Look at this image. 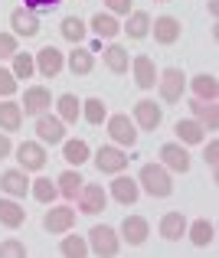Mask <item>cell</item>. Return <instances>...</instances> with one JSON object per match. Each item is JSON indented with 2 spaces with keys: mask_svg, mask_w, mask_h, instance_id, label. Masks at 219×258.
Masks as SVG:
<instances>
[{
  "mask_svg": "<svg viewBox=\"0 0 219 258\" xmlns=\"http://www.w3.org/2000/svg\"><path fill=\"white\" fill-rule=\"evenodd\" d=\"M138 186H144L150 196H157V200H163V196H170V189H174V183H170V173L163 164H144L138 173Z\"/></svg>",
  "mask_w": 219,
  "mask_h": 258,
  "instance_id": "cell-1",
  "label": "cell"
},
{
  "mask_svg": "<svg viewBox=\"0 0 219 258\" xmlns=\"http://www.w3.org/2000/svg\"><path fill=\"white\" fill-rule=\"evenodd\" d=\"M88 252L98 255V258H115L121 252V239L112 226H95L88 232Z\"/></svg>",
  "mask_w": 219,
  "mask_h": 258,
  "instance_id": "cell-2",
  "label": "cell"
},
{
  "mask_svg": "<svg viewBox=\"0 0 219 258\" xmlns=\"http://www.w3.org/2000/svg\"><path fill=\"white\" fill-rule=\"evenodd\" d=\"M183 88H187V76H183V69L170 66V69L157 72V92H160V98L167 101V105H177V101H180Z\"/></svg>",
  "mask_w": 219,
  "mask_h": 258,
  "instance_id": "cell-3",
  "label": "cell"
},
{
  "mask_svg": "<svg viewBox=\"0 0 219 258\" xmlns=\"http://www.w3.org/2000/svg\"><path fill=\"white\" fill-rule=\"evenodd\" d=\"M108 134H112V141L118 147L138 144V127H134V121L128 118V114H112V118H108Z\"/></svg>",
  "mask_w": 219,
  "mask_h": 258,
  "instance_id": "cell-4",
  "label": "cell"
},
{
  "mask_svg": "<svg viewBox=\"0 0 219 258\" xmlns=\"http://www.w3.org/2000/svg\"><path fill=\"white\" fill-rule=\"evenodd\" d=\"M33 62H36V72H39L43 79H56L59 72H63V66H66V56L56 49V46L46 43L43 49H39L36 56H33Z\"/></svg>",
  "mask_w": 219,
  "mask_h": 258,
  "instance_id": "cell-5",
  "label": "cell"
},
{
  "mask_svg": "<svg viewBox=\"0 0 219 258\" xmlns=\"http://www.w3.org/2000/svg\"><path fill=\"white\" fill-rule=\"evenodd\" d=\"M17 160L23 170H43L46 167V147L39 144V141H23V144L17 147Z\"/></svg>",
  "mask_w": 219,
  "mask_h": 258,
  "instance_id": "cell-6",
  "label": "cell"
},
{
  "mask_svg": "<svg viewBox=\"0 0 219 258\" xmlns=\"http://www.w3.org/2000/svg\"><path fill=\"white\" fill-rule=\"evenodd\" d=\"M95 167H98L101 173H121L128 167V154L121 151V147H98L95 151Z\"/></svg>",
  "mask_w": 219,
  "mask_h": 258,
  "instance_id": "cell-7",
  "label": "cell"
},
{
  "mask_svg": "<svg viewBox=\"0 0 219 258\" xmlns=\"http://www.w3.org/2000/svg\"><path fill=\"white\" fill-rule=\"evenodd\" d=\"M105 203H108V196H105V189H101V186H95V183H82V189H79V209L85 216L105 213Z\"/></svg>",
  "mask_w": 219,
  "mask_h": 258,
  "instance_id": "cell-8",
  "label": "cell"
},
{
  "mask_svg": "<svg viewBox=\"0 0 219 258\" xmlns=\"http://www.w3.org/2000/svg\"><path fill=\"white\" fill-rule=\"evenodd\" d=\"M10 30H13V36L30 39V36H36V33H39V17L33 10H26V7H20V10L10 13Z\"/></svg>",
  "mask_w": 219,
  "mask_h": 258,
  "instance_id": "cell-9",
  "label": "cell"
},
{
  "mask_svg": "<svg viewBox=\"0 0 219 258\" xmlns=\"http://www.w3.org/2000/svg\"><path fill=\"white\" fill-rule=\"evenodd\" d=\"M160 121H163V111L154 105V101L141 98L138 105H134V124H138L141 131H157V127H160Z\"/></svg>",
  "mask_w": 219,
  "mask_h": 258,
  "instance_id": "cell-10",
  "label": "cell"
},
{
  "mask_svg": "<svg viewBox=\"0 0 219 258\" xmlns=\"http://www.w3.org/2000/svg\"><path fill=\"white\" fill-rule=\"evenodd\" d=\"M72 226H75V213H72L69 206H56V209H49V213L43 216V229H46V232H52V235L69 232Z\"/></svg>",
  "mask_w": 219,
  "mask_h": 258,
  "instance_id": "cell-11",
  "label": "cell"
},
{
  "mask_svg": "<svg viewBox=\"0 0 219 258\" xmlns=\"http://www.w3.org/2000/svg\"><path fill=\"white\" fill-rule=\"evenodd\" d=\"M0 189L7 196H13V200H23L30 193V176H26L23 167L20 170H7V173H0Z\"/></svg>",
  "mask_w": 219,
  "mask_h": 258,
  "instance_id": "cell-12",
  "label": "cell"
},
{
  "mask_svg": "<svg viewBox=\"0 0 219 258\" xmlns=\"http://www.w3.org/2000/svg\"><path fill=\"white\" fill-rule=\"evenodd\" d=\"M52 105V95H49V88L46 85H33V88H26L23 92V114H43L46 108Z\"/></svg>",
  "mask_w": 219,
  "mask_h": 258,
  "instance_id": "cell-13",
  "label": "cell"
},
{
  "mask_svg": "<svg viewBox=\"0 0 219 258\" xmlns=\"http://www.w3.org/2000/svg\"><path fill=\"white\" fill-rule=\"evenodd\" d=\"M160 160H163V167L174 170V173H187L190 170V154L180 147V141H177V144H163L160 147Z\"/></svg>",
  "mask_w": 219,
  "mask_h": 258,
  "instance_id": "cell-14",
  "label": "cell"
},
{
  "mask_svg": "<svg viewBox=\"0 0 219 258\" xmlns=\"http://www.w3.org/2000/svg\"><path fill=\"white\" fill-rule=\"evenodd\" d=\"M180 33H183V26L177 17H157L154 20V39L160 46H174L180 39Z\"/></svg>",
  "mask_w": 219,
  "mask_h": 258,
  "instance_id": "cell-15",
  "label": "cell"
},
{
  "mask_svg": "<svg viewBox=\"0 0 219 258\" xmlns=\"http://www.w3.org/2000/svg\"><path fill=\"white\" fill-rule=\"evenodd\" d=\"M138 183L131 180V176H121V173H115V180H112V196L121 203V206H134L138 203Z\"/></svg>",
  "mask_w": 219,
  "mask_h": 258,
  "instance_id": "cell-16",
  "label": "cell"
},
{
  "mask_svg": "<svg viewBox=\"0 0 219 258\" xmlns=\"http://www.w3.org/2000/svg\"><path fill=\"white\" fill-rule=\"evenodd\" d=\"M121 235H125L128 245H141V242L150 235V226L144 216H128L125 222H121Z\"/></svg>",
  "mask_w": 219,
  "mask_h": 258,
  "instance_id": "cell-17",
  "label": "cell"
},
{
  "mask_svg": "<svg viewBox=\"0 0 219 258\" xmlns=\"http://www.w3.org/2000/svg\"><path fill=\"white\" fill-rule=\"evenodd\" d=\"M157 229H160V235L167 242H177V239L187 235V216H183V213H163Z\"/></svg>",
  "mask_w": 219,
  "mask_h": 258,
  "instance_id": "cell-18",
  "label": "cell"
},
{
  "mask_svg": "<svg viewBox=\"0 0 219 258\" xmlns=\"http://www.w3.org/2000/svg\"><path fill=\"white\" fill-rule=\"evenodd\" d=\"M134 69V82H138V88H154L157 85V69H154V59L150 56H138L131 62Z\"/></svg>",
  "mask_w": 219,
  "mask_h": 258,
  "instance_id": "cell-19",
  "label": "cell"
},
{
  "mask_svg": "<svg viewBox=\"0 0 219 258\" xmlns=\"http://www.w3.org/2000/svg\"><path fill=\"white\" fill-rule=\"evenodd\" d=\"M36 134H39L43 144H63V121L39 114V118H36Z\"/></svg>",
  "mask_w": 219,
  "mask_h": 258,
  "instance_id": "cell-20",
  "label": "cell"
},
{
  "mask_svg": "<svg viewBox=\"0 0 219 258\" xmlns=\"http://www.w3.org/2000/svg\"><path fill=\"white\" fill-rule=\"evenodd\" d=\"M20 127H23V108H20L17 101H4V105H0V131L13 134V131H20Z\"/></svg>",
  "mask_w": 219,
  "mask_h": 258,
  "instance_id": "cell-21",
  "label": "cell"
},
{
  "mask_svg": "<svg viewBox=\"0 0 219 258\" xmlns=\"http://www.w3.org/2000/svg\"><path fill=\"white\" fill-rule=\"evenodd\" d=\"M56 108H59V121H63V124H75V121L82 118V101L75 98L72 92L59 95V98H56Z\"/></svg>",
  "mask_w": 219,
  "mask_h": 258,
  "instance_id": "cell-22",
  "label": "cell"
},
{
  "mask_svg": "<svg viewBox=\"0 0 219 258\" xmlns=\"http://www.w3.org/2000/svg\"><path fill=\"white\" fill-rule=\"evenodd\" d=\"M190 111H193V118L200 121V124H206L209 131H216V127H219V111H216L213 101H200V98H193V101H190Z\"/></svg>",
  "mask_w": 219,
  "mask_h": 258,
  "instance_id": "cell-23",
  "label": "cell"
},
{
  "mask_svg": "<svg viewBox=\"0 0 219 258\" xmlns=\"http://www.w3.org/2000/svg\"><path fill=\"white\" fill-rule=\"evenodd\" d=\"M174 134L180 138V144H200L203 138H206V127L200 124V121H177L174 124Z\"/></svg>",
  "mask_w": 219,
  "mask_h": 258,
  "instance_id": "cell-24",
  "label": "cell"
},
{
  "mask_svg": "<svg viewBox=\"0 0 219 258\" xmlns=\"http://www.w3.org/2000/svg\"><path fill=\"white\" fill-rule=\"evenodd\" d=\"M125 33H128V39H144L147 33H150V13H144V10H131V13H128Z\"/></svg>",
  "mask_w": 219,
  "mask_h": 258,
  "instance_id": "cell-25",
  "label": "cell"
},
{
  "mask_svg": "<svg viewBox=\"0 0 219 258\" xmlns=\"http://www.w3.org/2000/svg\"><path fill=\"white\" fill-rule=\"evenodd\" d=\"M105 66H108V72H115V76H125L128 72V49L125 46H118V43H112L105 52Z\"/></svg>",
  "mask_w": 219,
  "mask_h": 258,
  "instance_id": "cell-26",
  "label": "cell"
},
{
  "mask_svg": "<svg viewBox=\"0 0 219 258\" xmlns=\"http://www.w3.org/2000/svg\"><path fill=\"white\" fill-rule=\"evenodd\" d=\"M0 222H4L7 229H20L26 222L23 206H20V203H13V200H0Z\"/></svg>",
  "mask_w": 219,
  "mask_h": 258,
  "instance_id": "cell-27",
  "label": "cell"
},
{
  "mask_svg": "<svg viewBox=\"0 0 219 258\" xmlns=\"http://www.w3.org/2000/svg\"><path fill=\"white\" fill-rule=\"evenodd\" d=\"M66 62H69L72 76H88V72L95 69V52L92 49H72Z\"/></svg>",
  "mask_w": 219,
  "mask_h": 258,
  "instance_id": "cell-28",
  "label": "cell"
},
{
  "mask_svg": "<svg viewBox=\"0 0 219 258\" xmlns=\"http://www.w3.org/2000/svg\"><path fill=\"white\" fill-rule=\"evenodd\" d=\"M187 232H190V242H193L196 248H206L209 242H213L216 229H213V222H206V219H196L193 226H187Z\"/></svg>",
  "mask_w": 219,
  "mask_h": 258,
  "instance_id": "cell-29",
  "label": "cell"
},
{
  "mask_svg": "<svg viewBox=\"0 0 219 258\" xmlns=\"http://www.w3.org/2000/svg\"><path fill=\"white\" fill-rule=\"evenodd\" d=\"M92 30L98 33V36L112 39V36H118V33H121V23L115 20V13H95V17H92Z\"/></svg>",
  "mask_w": 219,
  "mask_h": 258,
  "instance_id": "cell-30",
  "label": "cell"
},
{
  "mask_svg": "<svg viewBox=\"0 0 219 258\" xmlns=\"http://www.w3.org/2000/svg\"><path fill=\"white\" fill-rule=\"evenodd\" d=\"M190 85H193V95H196L200 101H216L219 85H216V79H213V76H206V72H203V76H196Z\"/></svg>",
  "mask_w": 219,
  "mask_h": 258,
  "instance_id": "cell-31",
  "label": "cell"
},
{
  "mask_svg": "<svg viewBox=\"0 0 219 258\" xmlns=\"http://www.w3.org/2000/svg\"><path fill=\"white\" fill-rule=\"evenodd\" d=\"M88 154H92V151H88V144H85V141H66V144H63V157L69 160L75 170H79V167L88 160Z\"/></svg>",
  "mask_w": 219,
  "mask_h": 258,
  "instance_id": "cell-32",
  "label": "cell"
},
{
  "mask_svg": "<svg viewBox=\"0 0 219 258\" xmlns=\"http://www.w3.org/2000/svg\"><path fill=\"white\" fill-rule=\"evenodd\" d=\"M82 183H85V180L79 176V170H66L56 180V189L66 196V200H75V196H79V189H82Z\"/></svg>",
  "mask_w": 219,
  "mask_h": 258,
  "instance_id": "cell-33",
  "label": "cell"
},
{
  "mask_svg": "<svg viewBox=\"0 0 219 258\" xmlns=\"http://www.w3.org/2000/svg\"><path fill=\"white\" fill-rule=\"evenodd\" d=\"M30 193H33V200H39V203H52L59 189H56V183H52L49 176H39V180L30 183Z\"/></svg>",
  "mask_w": 219,
  "mask_h": 258,
  "instance_id": "cell-34",
  "label": "cell"
},
{
  "mask_svg": "<svg viewBox=\"0 0 219 258\" xmlns=\"http://www.w3.org/2000/svg\"><path fill=\"white\" fill-rule=\"evenodd\" d=\"M10 59H13V76H17V79H23V82L33 76V72H36V62H33V56H30V52H13Z\"/></svg>",
  "mask_w": 219,
  "mask_h": 258,
  "instance_id": "cell-35",
  "label": "cell"
},
{
  "mask_svg": "<svg viewBox=\"0 0 219 258\" xmlns=\"http://www.w3.org/2000/svg\"><path fill=\"white\" fill-rule=\"evenodd\" d=\"M59 252H63L66 258H85L88 255V242L79 239V235H66L63 245H59Z\"/></svg>",
  "mask_w": 219,
  "mask_h": 258,
  "instance_id": "cell-36",
  "label": "cell"
},
{
  "mask_svg": "<svg viewBox=\"0 0 219 258\" xmlns=\"http://www.w3.org/2000/svg\"><path fill=\"white\" fill-rule=\"evenodd\" d=\"M82 118H85L88 124H101V121H105V101H101V98L82 101Z\"/></svg>",
  "mask_w": 219,
  "mask_h": 258,
  "instance_id": "cell-37",
  "label": "cell"
},
{
  "mask_svg": "<svg viewBox=\"0 0 219 258\" xmlns=\"http://www.w3.org/2000/svg\"><path fill=\"white\" fill-rule=\"evenodd\" d=\"M59 33H63L69 43H82V39H85V23H82L79 17H66V20H63V30H59Z\"/></svg>",
  "mask_w": 219,
  "mask_h": 258,
  "instance_id": "cell-38",
  "label": "cell"
},
{
  "mask_svg": "<svg viewBox=\"0 0 219 258\" xmlns=\"http://www.w3.org/2000/svg\"><path fill=\"white\" fill-rule=\"evenodd\" d=\"M23 255H26V245H23V242H17V239L0 242V258H23Z\"/></svg>",
  "mask_w": 219,
  "mask_h": 258,
  "instance_id": "cell-39",
  "label": "cell"
},
{
  "mask_svg": "<svg viewBox=\"0 0 219 258\" xmlns=\"http://www.w3.org/2000/svg\"><path fill=\"white\" fill-rule=\"evenodd\" d=\"M13 92H17V76H13L10 69H0V95H7V98H10Z\"/></svg>",
  "mask_w": 219,
  "mask_h": 258,
  "instance_id": "cell-40",
  "label": "cell"
},
{
  "mask_svg": "<svg viewBox=\"0 0 219 258\" xmlns=\"http://www.w3.org/2000/svg\"><path fill=\"white\" fill-rule=\"evenodd\" d=\"M17 52V36L13 33H0V59H10Z\"/></svg>",
  "mask_w": 219,
  "mask_h": 258,
  "instance_id": "cell-41",
  "label": "cell"
},
{
  "mask_svg": "<svg viewBox=\"0 0 219 258\" xmlns=\"http://www.w3.org/2000/svg\"><path fill=\"white\" fill-rule=\"evenodd\" d=\"M108 4V10L115 13V17H128V13H131V4L134 0H105Z\"/></svg>",
  "mask_w": 219,
  "mask_h": 258,
  "instance_id": "cell-42",
  "label": "cell"
},
{
  "mask_svg": "<svg viewBox=\"0 0 219 258\" xmlns=\"http://www.w3.org/2000/svg\"><path fill=\"white\" fill-rule=\"evenodd\" d=\"M56 4H63V0H23V7L33 10V13H36V10H52Z\"/></svg>",
  "mask_w": 219,
  "mask_h": 258,
  "instance_id": "cell-43",
  "label": "cell"
},
{
  "mask_svg": "<svg viewBox=\"0 0 219 258\" xmlns=\"http://www.w3.org/2000/svg\"><path fill=\"white\" fill-rule=\"evenodd\" d=\"M206 164L216 170V164H219V144L216 141H209V147H206Z\"/></svg>",
  "mask_w": 219,
  "mask_h": 258,
  "instance_id": "cell-44",
  "label": "cell"
},
{
  "mask_svg": "<svg viewBox=\"0 0 219 258\" xmlns=\"http://www.w3.org/2000/svg\"><path fill=\"white\" fill-rule=\"evenodd\" d=\"M4 157H10V138L0 134V160H4Z\"/></svg>",
  "mask_w": 219,
  "mask_h": 258,
  "instance_id": "cell-45",
  "label": "cell"
},
{
  "mask_svg": "<svg viewBox=\"0 0 219 258\" xmlns=\"http://www.w3.org/2000/svg\"><path fill=\"white\" fill-rule=\"evenodd\" d=\"M206 7H209V13H213V17L219 13V0H206Z\"/></svg>",
  "mask_w": 219,
  "mask_h": 258,
  "instance_id": "cell-46",
  "label": "cell"
},
{
  "mask_svg": "<svg viewBox=\"0 0 219 258\" xmlns=\"http://www.w3.org/2000/svg\"><path fill=\"white\" fill-rule=\"evenodd\" d=\"M154 4H167V0H154Z\"/></svg>",
  "mask_w": 219,
  "mask_h": 258,
  "instance_id": "cell-47",
  "label": "cell"
}]
</instances>
